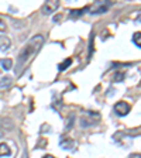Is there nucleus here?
I'll use <instances>...</instances> for the list:
<instances>
[{"instance_id":"9d476101","label":"nucleus","mask_w":141,"mask_h":158,"mask_svg":"<svg viewBox=\"0 0 141 158\" xmlns=\"http://www.w3.org/2000/svg\"><path fill=\"white\" fill-rule=\"evenodd\" d=\"M0 65H2V68L4 69V71H9V69H11V66H13V61L11 59H2L0 61Z\"/></svg>"},{"instance_id":"2eb2a0df","label":"nucleus","mask_w":141,"mask_h":158,"mask_svg":"<svg viewBox=\"0 0 141 158\" xmlns=\"http://www.w3.org/2000/svg\"><path fill=\"white\" fill-rule=\"evenodd\" d=\"M131 158H140V154H137V155H134V157H131Z\"/></svg>"},{"instance_id":"7ed1b4c3","label":"nucleus","mask_w":141,"mask_h":158,"mask_svg":"<svg viewBox=\"0 0 141 158\" xmlns=\"http://www.w3.org/2000/svg\"><path fill=\"white\" fill-rule=\"evenodd\" d=\"M114 113L117 116H126L130 113V110H131V106L128 105L127 102H124V100H120V102H117L114 105Z\"/></svg>"},{"instance_id":"39448f33","label":"nucleus","mask_w":141,"mask_h":158,"mask_svg":"<svg viewBox=\"0 0 141 158\" xmlns=\"http://www.w3.org/2000/svg\"><path fill=\"white\" fill-rule=\"evenodd\" d=\"M11 47V41L7 35H0V51L6 52L7 49Z\"/></svg>"},{"instance_id":"6e6552de","label":"nucleus","mask_w":141,"mask_h":158,"mask_svg":"<svg viewBox=\"0 0 141 158\" xmlns=\"http://www.w3.org/2000/svg\"><path fill=\"white\" fill-rule=\"evenodd\" d=\"M90 7L89 6H86V7H83V9H81V10H72L71 11V14H69V17L71 19H76V17H81L83 14V11H86V10H89Z\"/></svg>"},{"instance_id":"f8f14e48","label":"nucleus","mask_w":141,"mask_h":158,"mask_svg":"<svg viewBox=\"0 0 141 158\" xmlns=\"http://www.w3.org/2000/svg\"><path fill=\"white\" fill-rule=\"evenodd\" d=\"M123 79H124V73H116V75H114V81H116V82H122Z\"/></svg>"},{"instance_id":"9b49d317","label":"nucleus","mask_w":141,"mask_h":158,"mask_svg":"<svg viewBox=\"0 0 141 158\" xmlns=\"http://www.w3.org/2000/svg\"><path fill=\"white\" fill-rule=\"evenodd\" d=\"M140 35H141L140 31H137V33L134 34V37H133V41L137 44V47H141V37Z\"/></svg>"},{"instance_id":"4468645a","label":"nucleus","mask_w":141,"mask_h":158,"mask_svg":"<svg viewBox=\"0 0 141 158\" xmlns=\"http://www.w3.org/2000/svg\"><path fill=\"white\" fill-rule=\"evenodd\" d=\"M43 158H55V157H54V155H51V154H47V155H44Z\"/></svg>"},{"instance_id":"f257e3e1","label":"nucleus","mask_w":141,"mask_h":158,"mask_svg":"<svg viewBox=\"0 0 141 158\" xmlns=\"http://www.w3.org/2000/svg\"><path fill=\"white\" fill-rule=\"evenodd\" d=\"M44 45V35L41 34H37L33 38H30L27 41V44L23 47V49L20 51L19 56H17V64H16V73L17 75H21V73L26 71V68L31 64L35 55L39 52L41 47Z\"/></svg>"},{"instance_id":"1a4fd4ad","label":"nucleus","mask_w":141,"mask_h":158,"mask_svg":"<svg viewBox=\"0 0 141 158\" xmlns=\"http://www.w3.org/2000/svg\"><path fill=\"white\" fill-rule=\"evenodd\" d=\"M71 64H72V58H66L64 62H61L58 65V69L61 71V72H64L66 68H69V66H71Z\"/></svg>"},{"instance_id":"f03ea898","label":"nucleus","mask_w":141,"mask_h":158,"mask_svg":"<svg viewBox=\"0 0 141 158\" xmlns=\"http://www.w3.org/2000/svg\"><path fill=\"white\" fill-rule=\"evenodd\" d=\"M59 9V2L56 0H49V2H45L41 7V11H43L44 16H49V14L55 13L56 10Z\"/></svg>"},{"instance_id":"423d86ee","label":"nucleus","mask_w":141,"mask_h":158,"mask_svg":"<svg viewBox=\"0 0 141 158\" xmlns=\"http://www.w3.org/2000/svg\"><path fill=\"white\" fill-rule=\"evenodd\" d=\"M11 155V148L6 143H0V157H9Z\"/></svg>"},{"instance_id":"ddd939ff","label":"nucleus","mask_w":141,"mask_h":158,"mask_svg":"<svg viewBox=\"0 0 141 158\" xmlns=\"http://www.w3.org/2000/svg\"><path fill=\"white\" fill-rule=\"evenodd\" d=\"M7 30V26H6V23H4L3 20L0 19V33H4Z\"/></svg>"},{"instance_id":"20e7f679","label":"nucleus","mask_w":141,"mask_h":158,"mask_svg":"<svg viewBox=\"0 0 141 158\" xmlns=\"http://www.w3.org/2000/svg\"><path fill=\"white\" fill-rule=\"evenodd\" d=\"M59 145H61V148H64V150H72V148L75 147V141L68 137H65V135H62V137H61V141H59Z\"/></svg>"},{"instance_id":"0eeeda50","label":"nucleus","mask_w":141,"mask_h":158,"mask_svg":"<svg viewBox=\"0 0 141 158\" xmlns=\"http://www.w3.org/2000/svg\"><path fill=\"white\" fill-rule=\"evenodd\" d=\"M13 83V79L11 76H4V78L0 79V88H9Z\"/></svg>"}]
</instances>
